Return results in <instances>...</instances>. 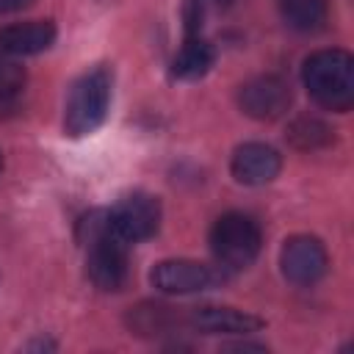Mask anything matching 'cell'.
Segmentation results:
<instances>
[{
  "instance_id": "obj_11",
  "label": "cell",
  "mask_w": 354,
  "mask_h": 354,
  "mask_svg": "<svg viewBox=\"0 0 354 354\" xmlns=\"http://www.w3.org/2000/svg\"><path fill=\"white\" fill-rule=\"evenodd\" d=\"M191 324L205 335H249L263 326L260 318L232 310V307H196L191 310Z\"/></svg>"
},
{
  "instance_id": "obj_9",
  "label": "cell",
  "mask_w": 354,
  "mask_h": 354,
  "mask_svg": "<svg viewBox=\"0 0 354 354\" xmlns=\"http://www.w3.org/2000/svg\"><path fill=\"white\" fill-rule=\"evenodd\" d=\"M282 169V158L274 147L249 141L235 149L232 155V177L243 185H266L271 183Z\"/></svg>"
},
{
  "instance_id": "obj_6",
  "label": "cell",
  "mask_w": 354,
  "mask_h": 354,
  "mask_svg": "<svg viewBox=\"0 0 354 354\" xmlns=\"http://www.w3.org/2000/svg\"><path fill=\"white\" fill-rule=\"evenodd\" d=\"M279 266L288 282L293 285H315L326 268H329V254L324 249V243L313 235H293L285 241L282 254H279Z\"/></svg>"
},
{
  "instance_id": "obj_8",
  "label": "cell",
  "mask_w": 354,
  "mask_h": 354,
  "mask_svg": "<svg viewBox=\"0 0 354 354\" xmlns=\"http://www.w3.org/2000/svg\"><path fill=\"white\" fill-rule=\"evenodd\" d=\"M149 279L163 293H196L218 282L213 268L196 260H163L152 268Z\"/></svg>"
},
{
  "instance_id": "obj_4",
  "label": "cell",
  "mask_w": 354,
  "mask_h": 354,
  "mask_svg": "<svg viewBox=\"0 0 354 354\" xmlns=\"http://www.w3.org/2000/svg\"><path fill=\"white\" fill-rule=\"evenodd\" d=\"M260 224L246 213H224L210 230V249L224 268H246L260 254Z\"/></svg>"
},
{
  "instance_id": "obj_17",
  "label": "cell",
  "mask_w": 354,
  "mask_h": 354,
  "mask_svg": "<svg viewBox=\"0 0 354 354\" xmlns=\"http://www.w3.org/2000/svg\"><path fill=\"white\" fill-rule=\"evenodd\" d=\"M33 0H0V11L3 14H11V11H22V8H28Z\"/></svg>"
},
{
  "instance_id": "obj_1",
  "label": "cell",
  "mask_w": 354,
  "mask_h": 354,
  "mask_svg": "<svg viewBox=\"0 0 354 354\" xmlns=\"http://www.w3.org/2000/svg\"><path fill=\"white\" fill-rule=\"evenodd\" d=\"M86 246V274L100 290H119L127 279V241L111 227L108 210H91L77 230Z\"/></svg>"
},
{
  "instance_id": "obj_18",
  "label": "cell",
  "mask_w": 354,
  "mask_h": 354,
  "mask_svg": "<svg viewBox=\"0 0 354 354\" xmlns=\"http://www.w3.org/2000/svg\"><path fill=\"white\" fill-rule=\"evenodd\" d=\"M0 169H3V155H0Z\"/></svg>"
},
{
  "instance_id": "obj_12",
  "label": "cell",
  "mask_w": 354,
  "mask_h": 354,
  "mask_svg": "<svg viewBox=\"0 0 354 354\" xmlns=\"http://www.w3.org/2000/svg\"><path fill=\"white\" fill-rule=\"evenodd\" d=\"M213 61H216L213 44L199 39V36H188L185 44L180 47V53L171 61V75L180 77V80H196V77L207 75Z\"/></svg>"
},
{
  "instance_id": "obj_2",
  "label": "cell",
  "mask_w": 354,
  "mask_h": 354,
  "mask_svg": "<svg viewBox=\"0 0 354 354\" xmlns=\"http://www.w3.org/2000/svg\"><path fill=\"white\" fill-rule=\"evenodd\" d=\"M310 97L326 111H348L354 102V58L346 50H318L301 66Z\"/></svg>"
},
{
  "instance_id": "obj_10",
  "label": "cell",
  "mask_w": 354,
  "mask_h": 354,
  "mask_svg": "<svg viewBox=\"0 0 354 354\" xmlns=\"http://www.w3.org/2000/svg\"><path fill=\"white\" fill-rule=\"evenodd\" d=\"M55 41V25L50 19H33L8 25L0 30V53L19 58V55H36L47 50Z\"/></svg>"
},
{
  "instance_id": "obj_5",
  "label": "cell",
  "mask_w": 354,
  "mask_h": 354,
  "mask_svg": "<svg viewBox=\"0 0 354 354\" xmlns=\"http://www.w3.org/2000/svg\"><path fill=\"white\" fill-rule=\"evenodd\" d=\"M111 227L127 241L138 243L158 232L160 227V202L149 194H127L111 210Z\"/></svg>"
},
{
  "instance_id": "obj_7",
  "label": "cell",
  "mask_w": 354,
  "mask_h": 354,
  "mask_svg": "<svg viewBox=\"0 0 354 354\" xmlns=\"http://www.w3.org/2000/svg\"><path fill=\"white\" fill-rule=\"evenodd\" d=\"M290 100H293L290 86L277 75L252 77L238 91L241 111L257 122H274V119L285 116V111L290 108Z\"/></svg>"
},
{
  "instance_id": "obj_3",
  "label": "cell",
  "mask_w": 354,
  "mask_h": 354,
  "mask_svg": "<svg viewBox=\"0 0 354 354\" xmlns=\"http://www.w3.org/2000/svg\"><path fill=\"white\" fill-rule=\"evenodd\" d=\"M111 86L113 75L108 66H94L75 80L64 111V130L72 138L88 136L105 122L111 105Z\"/></svg>"
},
{
  "instance_id": "obj_15",
  "label": "cell",
  "mask_w": 354,
  "mask_h": 354,
  "mask_svg": "<svg viewBox=\"0 0 354 354\" xmlns=\"http://www.w3.org/2000/svg\"><path fill=\"white\" fill-rule=\"evenodd\" d=\"M171 321V307H163V304H141L133 310L130 315V324L136 332H160L166 329Z\"/></svg>"
},
{
  "instance_id": "obj_16",
  "label": "cell",
  "mask_w": 354,
  "mask_h": 354,
  "mask_svg": "<svg viewBox=\"0 0 354 354\" xmlns=\"http://www.w3.org/2000/svg\"><path fill=\"white\" fill-rule=\"evenodd\" d=\"M22 88H25V69L11 55L0 53V102L19 97Z\"/></svg>"
},
{
  "instance_id": "obj_13",
  "label": "cell",
  "mask_w": 354,
  "mask_h": 354,
  "mask_svg": "<svg viewBox=\"0 0 354 354\" xmlns=\"http://www.w3.org/2000/svg\"><path fill=\"white\" fill-rule=\"evenodd\" d=\"M279 11L293 30L310 33V30L324 28L329 6L326 0H279Z\"/></svg>"
},
{
  "instance_id": "obj_14",
  "label": "cell",
  "mask_w": 354,
  "mask_h": 354,
  "mask_svg": "<svg viewBox=\"0 0 354 354\" xmlns=\"http://www.w3.org/2000/svg\"><path fill=\"white\" fill-rule=\"evenodd\" d=\"M288 138H290V144L296 147V149H324V147H329L332 141H335V133H332V127L326 124V122H321V119H315V116H299L290 127H288Z\"/></svg>"
}]
</instances>
